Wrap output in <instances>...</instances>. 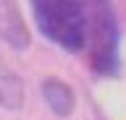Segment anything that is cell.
<instances>
[{
  "instance_id": "cell-1",
  "label": "cell",
  "mask_w": 126,
  "mask_h": 120,
  "mask_svg": "<svg viewBox=\"0 0 126 120\" xmlns=\"http://www.w3.org/2000/svg\"><path fill=\"white\" fill-rule=\"evenodd\" d=\"M39 32L68 52H79L87 39L84 0H32Z\"/></svg>"
},
{
  "instance_id": "cell-2",
  "label": "cell",
  "mask_w": 126,
  "mask_h": 120,
  "mask_svg": "<svg viewBox=\"0 0 126 120\" xmlns=\"http://www.w3.org/2000/svg\"><path fill=\"white\" fill-rule=\"evenodd\" d=\"M87 11V39L89 65L100 76H113L118 71V24L110 0H84Z\"/></svg>"
},
{
  "instance_id": "cell-3",
  "label": "cell",
  "mask_w": 126,
  "mask_h": 120,
  "mask_svg": "<svg viewBox=\"0 0 126 120\" xmlns=\"http://www.w3.org/2000/svg\"><path fill=\"white\" fill-rule=\"evenodd\" d=\"M0 39L18 52L32 44V34L21 16L18 0H0Z\"/></svg>"
},
{
  "instance_id": "cell-4",
  "label": "cell",
  "mask_w": 126,
  "mask_h": 120,
  "mask_svg": "<svg viewBox=\"0 0 126 120\" xmlns=\"http://www.w3.org/2000/svg\"><path fill=\"white\" fill-rule=\"evenodd\" d=\"M24 99H26V91H24L21 76L5 60H0V107L18 112L24 107Z\"/></svg>"
},
{
  "instance_id": "cell-5",
  "label": "cell",
  "mask_w": 126,
  "mask_h": 120,
  "mask_svg": "<svg viewBox=\"0 0 126 120\" xmlns=\"http://www.w3.org/2000/svg\"><path fill=\"white\" fill-rule=\"evenodd\" d=\"M42 99L58 118H68L74 107H76V97L71 91L68 84H63L61 78H45L42 81Z\"/></svg>"
}]
</instances>
